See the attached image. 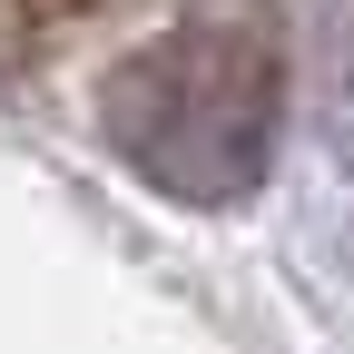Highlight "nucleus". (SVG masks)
Returning a JSON list of instances; mask_svg holds the SVG:
<instances>
[{
	"mask_svg": "<svg viewBox=\"0 0 354 354\" xmlns=\"http://www.w3.org/2000/svg\"><path fill=\"white\" fill-rule=\"evenodd\" d=\"M0 10H10V20H20V10H59V0H0Z\"/></svg>",
	"mask_w": 354,
	"mask_h": 354,
	"instance_id": "nucleus-2",
	"label": "nucleus"
},
{
	"mask_svg": "<svg viewBox=\"0 0 354 354\" xmlns=\"http://www.w3.org/2000/svg\"><path fill=\"white\" fill-rule=\"evenodd\" d=\"M286 128V30L266 0H207L109 79V138L187 207L246 197Z\"/></svg>",
	"mask_w": 354,
	"mask_h": 354,
	"instance_id": "nucleus-1",
	"label": "nucleus"
}]
</instances>
